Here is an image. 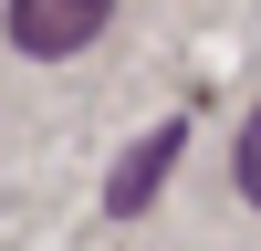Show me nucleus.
Here are the masks:
<instances>
[{"instance_id": "nucleus-1", "label": "nucleus", "mask_w": 261, "mask_h": 251, "mask_svg": "<svg viewBox=\"0 0 261 251\" xmlns=\"http://www.w3.org/2000/svg\"><path fill=\"white\" fill-rule=\"evenodd\" d=\"M115 21V0H11V42L32 63H63V53H84V42Z\"/></svg>"}, {"instance_id": "nucleus-2", "label": "nucleus", "mask_w": 261, "mask_h": 251, "mask_svg": "<svg viewBox=\"0 0 261 251\" xmlns=\"http://www.w3.org/2000/svg\"><path fill=\"white\" fill-rule=\"evenodd\" d=\"M178 146H188V126H178V115H167V126H157V136H146V146H136V157H125V167H115V188H105V209H115V220H136V209H146V199H157V178H167V167H178Z\"/></svg>"}, {"instance_id": "nucleus-3", "label": "nucleus", "mask_w": 261, "mask_h": 251, "mask_svg": "<svg viewBox=\"0 0 261 251\" xmlns=\"http://www.w3.org/2000/svg\"><path fill=\"white\" fill-rule=\"evenodd\" d=\"M241 199H251V209H261V115H251V126H241Z\"/></svg>"}]
</instances>
